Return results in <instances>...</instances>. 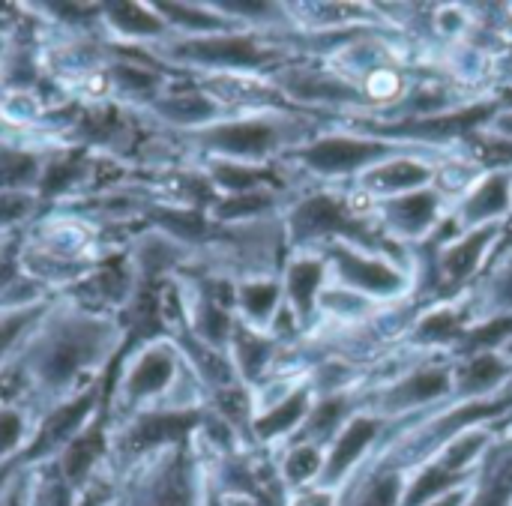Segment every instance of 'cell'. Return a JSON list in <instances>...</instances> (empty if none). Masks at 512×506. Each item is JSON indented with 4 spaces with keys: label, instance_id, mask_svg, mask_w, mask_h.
I'll list each match as a JSON object with an SVG mask.
<instances>
[{
    "label": "cell",
    "instance_id": "obj_45",
    "mask_svg": "<svg viewBox=\"0 0 512 506\" xmlns=\"http://www.w3.org/2000/svg\"><path fill=\"white\" fill-rule=\"evenodd\" d=\"M18 237H21V234H6V231H0V252H3L6 246H12Z\"/></svg>",
    "mask_w": 512,
    "mask_h": 506
},
{
    "label": "cell",
    "instance_id": "obj_4",
    "mask_svg": "<svg viewBox=\"0 0 512 506\" xmlns=\"http://www.w3.org/2000/svg\"><path fill=\"white\" fill-rule=\"evenodd\" d=\"M105 399L108 396H102V387L93 384L57 405H48L36 420V432H33L24 456L18 459V468L51 465L87 426H93L105 414Z\"/></svg>",
    "mask_w": 512,
    "mask_h": 506
},
{
    "label": "cell",
    "instance_id": "obj_15",
    "mask_svg": "<svg viewBox=\"0 0 512 506\" xmlns=\"http://www.w3.org/2000/svg\"><path fill=\"white\" fill-rule=\"evenodd\" d=\"M57 300V297H54ZM51 300V303H54ZM51 303L42 306H30L21 312H0V378L6 375V369L18 360V354L24 351L27 339L33 336V330L42 324V318L48 315Z\"/></svg>",
    "mask_w": 512,
    "mask_h": 506
},
{
    "label": "cell",
    "instance_id": "obj_44",
    "mask_svg": "<svg viewBox=\"0 0 512 506\" xmlns=\"http://www.w3.org/2000/svg\"><path fill=\"white\" fill-rule=\"evenodd\" d=\"M297 506H330L327 498H321V495H315V498H303Z\"/></svg>",
    "mask_w": 512,
    "mask_h": 506
},
{
    "label": "cell",
    "instance_id": "obj_5",
    "mask_svg": "<svg viewBox=\"0 0 512 506\" xmlns=\"http://www.w3.org/2000/svg\"><path fill=\"white\" fill-rule=\"evenodd\" d=\"M153 57H162L168 63H186V66H210V69H249L264 63V51L240 33H213V36H195V39H177L147 48Z\"/></svg>",
    "mask_w": 512,
    "mask_h": 506
},
{
    "label": "cell",
    "instance_id": "obj_19",
    "mask_svg": "<svg viewBox=\"0 0 512 506\" xmlns=\"http://www.w3.org/2000/svg\"><path fill=\"white\" fill-rule=\"evenodd\" d=\"M492 234H495V228H480V231H474L468 240H462L459 246H453V249L444 255V261H441V267H444V279L456 285V282H462L465 276H471V273H474V267L480 264L483 249L489 246Z\"/></svg>",
    "mask_w": 512,
    "mask_h": 506
},
{
    "label": "cell",
    "instance_id": "obj_18",
    "mask_svg": "<svg viewBox=\"0 0 512 506\" xmlns=\"http://www.w3.org/2000/svg\"><path fill=\"white\" fill-rule=\"evenodd\" d=\"M375 432H378V426H375L372 420H354V423L345 429L342 441L336 444V450H333V456H330L327 480H339V477L360 459V453L372 444Z\"/></svg>",
    "mask_w": 512,
    "mask_h": 506
},
{
    "label": "cell",
    "instance_id": "obj_26",
    "mask_svg": "<svg viewBox=\"0 0 512 506\" xmlns=\"http://www.w3.org/2000/svg\"><path fill=\"white\" fill-rule=\"evenodd\" d=\"M426 177H429V171L423 165H417V162H393V165H384V168L372 171L366 177V183L375 186V189H384V192H399V189L420 186Z\"/></svg>",
    "mask_w": 512,
    "mask_h": 506
},
{
    "label": "cell",
    "instance_id": "obj_34",
    "mask_svg": "<svg viewBox=\"0 0 512 506\" xmlns=\"http://www.w3.org/2000/svg\"><path fill=\"white\" fill-rule=\"evenodd\" d=\"M270 204V198L264 192H243V195H231L225 198L222 204H216L213 216L216 219H240V216H249V213H258Z\"/></svg>",
    "mask_w": 512,
    "mask_h": 506
},
{
    "label": "cell",
    "instance_id": "obj_17",
    "mask_svg": "<svg viewBox=\"0 0 512 506\" xmlns=\"http://www.w3.org/2000/svg\"><path fill=\"white\" fill-rule=\"evenodd\" d=\"M294 231L309 237V234H324V231H354L342 207L330 198H312L294 213Z\"/></svg>",
    "mask_w": 512,
    "mask_h": 506
},
{
    "label": "cell",
    "instance_id": "obj_31",
    "mask_svg": "<svg viewBox=\"0 0 512 506\" xmlns=\"http://www.w3.org/2000/svg\"><path fill=\"white\" fill-rule=\"evenodd\" d=\"M456 480V471H450L447 465H435V468H429L417 483H414V489L408 492V501H405V506H420L426 504L432 495H438V492H444L450 483Z\"/></svg>",
    "mask_w": 512,
    "mask_h": 506
},
{
    "label": "cell",
    "instance_id": "obj_3",
    "mask_svg": "<svg viewBox=\"0 0 512 506\" xmlns=\"http://www.w3.org/2000/svg\"><path fill=\"white\" fill-rule=\"evenodd\" d=\"M102 506H198V483L183 444L117 474L114 492Z\"/></svg>",
    "mask_w": 512,
    "mask_h": 506
},
{
    "label": "cell",
    "instance_id": "obj_39",
    "mask_svg": "<svg viewBox=\"0 0 512 506\" xmlns=\"http://www.w3.org/2000/svg\"><path fill=\"white\" fill-rule=\"evenodd\" d=\"M507 333H512V318H501V321H492L486 327H480L474 336H471V348H480V345H495L501 342Z\"/></svg>",
    "mask_w": 512,
    "mask_h": 506
},
{
    "label": "cell",
    "instance_id": "obj_13",
    "mask_svg": "<svg viewBox=\"0 0 512 506\" xmlns=\"http://www.w3.org/2000/svg\"><path fill=\"white\" fill-rule=\"evenodd\" d=\"M384 153V144L375 141H357V138H324L303 150V159L315 171H351L369 159Z\"/></svg>",
    "mask_w": 512,
    "mask_h": 506
},
{
    "label": "cell",
    "instance_id": "obj_20",
    "mask_svg": "<svg viewBox=\"0 0 512 506\" xmlns=\"http://www.w3.org/2000/svg\"><path fill=\"white\" fill-rule=\"evenodd\" d=\"M303 414H306V393H294L282 405H276L273 411H267L264 417L255 420V435L261 441L279 438V435L291 432L303 420Z\"/></svg>",
    "mask_w": 512,
    "mask_h": 506
},
{
    "label": "cell",
    "instance_id": "obj_33",
    "mask_svg": "<svg viewBox=\"0 0 512 506\" xmlns=\"http://www.w3.org/2000/svg\"><path fill=\"white\" fill-rule=\"evenodd\" d=\"M0 506H33L30 471L27 468H12L0 480Z\"/></svg>",
    "mask_w": 512,
    "mask_h": 506
},
{
    "label": "cell",
    "instance_id": "obj_29",
    "mask_svg": "<svg viewBox=\"0 0 512 506\" xmlns=\"http://www.w3.org/2000/svg\"><path fill=\"white\" fill-rule=\"evenodd\" d=\"M504 375H507V366H504L498 357L483 354V357H477V360L462 372V390H468V393L489 390V387H495Z\"/></svg>",
    "mask_w": 512,
    "mask_h": 506
},
{
    "label": "cell",
    "instance_id": "obj_21",
    "mask_svg": "<svg viewBox=\"0 0 512 506\" xmlns=\"http://www.w3.org/2000/svg\"><path fill=\"white\" fill-rule=\"evenodd\" d=\"M267 174L258 171V168H249L243 162H228V159H213L210 165V180L225 189L228 195H243V192H255L258 183L264 180Z\"/></svg>",
    "mask_w": 512,
    "mask_h": 506
},
{
    "label": "cell",
    "instance_id": "obj_12",
    "mask_svg": "<svg viewBox=\"0 0 512 506\" xmlns=\"http://www.w3.org/2000/svg\"><path fill=\"white\" fill-rule=\"evenodd\" d=\"M39 411L27 402H0V474L18 468L33 432Z\"/></svg>",
    "mask_w": 512,
    "mask_h": 506
},
{
    "label": "cell",
    "instance_id": "obj_28",
    "mask_svg": "<svg viewBox=\"0 0 512 506\" xmlns=\"http://www.w3.org/2000/svg\"><path fill=\"white\" fill-rule=\"evenodd\" d=\"M231 348H234V366L243 372V375H258L270 357V345L258 336H252L249 330H234L231 336Z\"/></svg>",
    "mask_w": 512,
    "mask_h": 506
},
{
    "label": "cell",
    "instance_id": "obj_43",
    "mask_svg": "<svg viewBox=\"0 0 512 506\" xmlns=\"http://www.w3.org/2000/svg\"><path fill=\"white\" fill-rule=\"evenodd\" d=\"M222 506H255L249 498H243V495H231V498H225Z\"/></svg>",
    "mask_w": 512,
    "mask_h": 506
},
{
    "label": "cell",
    "instance_id": "obj_23",
    "mask_svg": "<svg viewBox=\"0 0 512 506\" xmlns=\"http://www.w3.org/2000/svg\"><path fill=\"white\" fill-rule=\"evenodd\" d=\"M507 201H510V183L507 177H492L486 180L468 201L465 207V219L468 222H483L495 213H504L507 210Z\"/></svg>",
    "mask_w": 512,
    "mask_h": 506
},
{
    "label": "cell",
    "instance_id": "obj_7",
    "mask_svg": "<svg viewBox=\"0 0 512 506\" xmlns=\"http://www.w3.org/2000/svg\"><path fill=\"white\" fill-rule=\"evenodd\" d=\"M195 138L216 153V159H228V162H249L264 156L273 144H276V132L273 126L261 123V120H231V123H213L201 132H195Z\"/></svg>",
    "mask_w": 512,
    "mask_h": 506
},
{
    "label": "cell",
    "instance_id": "obj_38",
    "mask_svg": "<svg viewBox=\"0 0 512 506\" xmlns=\"http://www.w3.org/2000/svg\"><path fill=\"white\" fill-rule=\"evenodd\" d=\"M456 330H459L456 318H453L450 312H438V315H432V318L423 321L420 336H423V339H432V342H441V339L456 336Z\"/></svg>",
    "mask_w": 512,
    "mask_h": 506
},
{
    "label": "cell",
    "instance_id": "obj_37",
    "mask_svg": "<svg viewBox=\"0 0 512 506\" xmlns=\"http://www.w3.org/2000/svg\"><path fill=\"white\" fill-rule=\"evenodd\" d=\"M396 501H399V480L384 477L363 495V501L357 506H396Z\"/></svg>",
    "mask_w": 512,
    "mask_h": 506
},
{
    "label": "cell",
    "instance_id": "obj_27",
    "mask_svg": "<svg viewBox=\"0 0 512 506\" xmlns=\"http://www.w3.org/2000/svg\"><path fill=\"white\" fill-rule=\"evenodd\" d=\"M321 285V264L315 261H297L291 270H288V294L297 306L300 315H309L312 309V297Z\"/></svg>",
    "mask_w": 512,
    "mask_h": 506
},
{
    "label": "cell",
    "instance_id": "obj_42",
    "mask_svg": "<svg viewBox=\"0 0 512 506\" xmlns=\"http://www.w3.org/2000/svg\"><path fill=\"white\" fill-rule=\"evenodd\" d=\"M459 504H462V492H453V495H447V498L435 501L432 506H459Z\"/></svg>",
    "mask_w": 512,
    "mask_h": 506
},
{
    "label": "cell",
    "instance_id": "obj_41",
    "mask_svg": "<svg viewBox=\"0 0 512 506\" xmlns=\"http://www.w3.org/2000/svg\"><path fill=\"white\" fill-rule=\"evenodd\" d=\"M12 48H15V36H12V27H9V24H0V69H3V63L9 60Z\"/></svg>",
    "mask_w": 512,
    "mask_h": 506
},
{
    "label": "cell",
    "instance_id": "obj_40",
    "mask_svg": "<svg viewBox=\"0 0 512 506\" xmlns=\"http://www.w3.org/2000/svg\"><path fill=\"white\" fill-rule=\"evenodd\" d=\"M339 414H342V405H339V402H327V405L318 411L315 429H321V432H324V429H330V426L336 423V417H339Z\"/></svg>",
    "mask_w": 512,
    "mask_h": 506
},
{
    "label": "cell",
    "instance_id": "obj_14",
    "mask_svg": "<svg viewBox=\"0 0 512 506\" xmlns=\"http://www.w3.org/2000/svg\"><path fill=\"white\" fill-rule=\"evenodd\" d=\"M186 318L192 327V339L210 351H219L225 345H231L234 336V321L228 315V309L222 306V300L210 297V294H198L192 306H186Z\"/></svg>",
    "mask_w": 512,
    "mask_h": 506
},
{
    "label": "cell",
    "instance_id": "obj_1",
    "mask_svg": "<svg viewBox=\"0 0 512 506\" xmlns=\"http://www.w3.org/2000/svg\"><path fill=\"white\" fill-rule=\"evenodd\" d=\"M123 342L126 321L120 315L93 312L57 297L0 378V390L9 387L0 402H27L42 414L48 405L99 384Z\"/></svg>",
    "mask_w": 512,
    "mask_h": 506
},
{
    "label": "cell",
    "instance_id": "obj_2",
    "mask_svg": "<svg viewBox=\"0 0 512 506\" xmlns=\"http://www.w3.org/2000/svg\"><path fill=\"white\" fill-rule=\"evenodd\" d=\"M183 354L171 339H144L120 363L117 381L105 399L108 426L141 411H174V393L183 384Z\"/></svg>",
    "mask_w": 512,
    "mask_h": 506
},
{
    "label": "cell",
    "instance_id": "obj_10",
    "mask_svg": "<svg viewBox=\"0 0 512 506\" xmlns=\"http://www.w3.org/2000/svg\"><path fill=\"white\" fill-rule=\"evenodd\" d=\"M153 120L168 129L201 132L216 123V102L201 90H165L144 108Z\"/></svg>",
    "mask_w": 512,
    "mask_h": 506
},
{
    "label": "cell",
    "instance_id": "obj_25",
    "mask_svg": "<svg viewBox=\"0 0 512 506\" xmlns=\"http://www.w3.org/2000/svg\"><path fill=\"white\" fill-rule=\"evenodd\" d=\"M447 375L444 372H420L414 378H408L402 387H396V393L390 396V405L393 408H411V405H420V402H429L441 393H447Z\"/></svg>",
    "mask_w": 512,
    "mask_h": 506
},
{
    "label": "cell",
    "instance_id": "obj_16",
    "mask_svg": "<svg viewBox=\"0 0 512 506\" xmlns=\"http://www.w3.org/2000/svg\"><path fill=\"white\" fill-rule=\"evenodd\" d=\"M336 261H339V270H342V279H348L351 285L363 288V291H393L399 288V273L381 261H366L354 252H336Z\"/></svg>",
    "mask_w": 512,
    "mask_h": 506
},
{
    "label": "cell",
    "instance_id": "obj_24",
    "mask_svg": "<svg viewBox=\"0 0 512 506\" xmlns=\"http://www.w3.org/2000/svg\"><path fill=\"white\" fill-rule=\"evenodd\" d=\"M234 303L249 321H267L279 303L276 282H246L234 291Z\"/></svg>",
    "mask_w": 512,
    "mask_h": 506
},
{
    "label": "cell",
    "instance_id": "obj_11",
    "mask_svg": "<svg viewBox=\"0 0 512 506\" xmlns=\"http://www.w3.org/2000/svg\"><path fill=\"white\" fill-rule=\"evenodd\" d=\"M153 9L168 24L171 36L177 39H195V36H213L225 33V15L216 6L201 3H183V0H153Z\"/></svg>",
    "mask_w": 512,
    "mask_h": 506
},
{
    "label": "cell",
    "instance_id": "obj_8",
    "mask_svg": "<svg viewBox=\"0 0 512 506\" xmlns=\"http://www.w3.org/2000/svg\"><path fill=\"white\" fill-rule=\"evenodd\" d=\"M186 258V246L156 228H144L141 234H135L126 243L123 261L129 264L132 276L138 285L153 282V279H165L168 273H174Z\"/></svg>",
    "mask_w": 512,
    "mask_h": 506
},
{
    "label": "cell",
    "instance_id": "obj_35",
    "mask_svg": "<svg viewBox=\"0 0 512 506\" xmlns=\"http://www.w3.org/2000/svg\"><path fill=\"white\" fill-rule=\"evenodd\" d=\"M321 471V456L312 447H297L288 462H285V477L291 483H306L309 477H315Z\"/></svg>",
    "mask_w": 512,
    "mask_h": 506
},
{
    "label": "cell",
    "instance_id": "obj_30",
    "mask_svg": "<svg viewBox=\"0 0 512 506\" xmlns=\"http://www.w3.org/2000/svg\"><path fill=\"white\" fill-rule=\"evenodd\" d=\"M285 87L300 96V99H348L351 90L330 81V78H309V75H297L291 81H285Z\"/></svg>",
    "mask_w": 512,
    "mask_h": 506
},
{
    "label": "cell",
    "instance_id": "obj_46",
    "mask_svg": "<svg viewBox=\"0 0 512 506\" xmlns=\"http://www.w3.org/2000/svg\"><path fill=\"white\" fill-rule=\"evenodd\" d=\"M501 297H504L507 303H512V276L504 282V285H501Z\"/></svg>",
    "mask_w": 512,
    "mask_h": 506
},
{
    "label": "cell",
    "instance_id": "obj_32",
    "mask_svg": "<svg viewBox=\"0 0 512 506\" xmlns=\"http://www.w3.org/2000/svg\"><path fill=\"white\" fill-rule=\"evenodd\" d=\"M489 105H474L468 111H459L453 117H438V120H426L420 123L423 132H465V129H474L477 123H483L489 117Z\"/></svg>",
    "mask_w": 512,
    "mask_h": 506
},
{
    "label": "cell",
    "instance_id": "obj_6",
    "mask_svg": "<svg viewBox=\"0 0 512 506\" xmlns=\"http://www.w3.org/2000/svg\"><path fill=\"white\" fill-rule=\"evenodd\" d=\"M99 30L111 45L123 48H156L171 39L168 24L153 3L138 0H105L99 3Z\"/></svg>",
    "mask_w": 512,
    "mask_h": 506
},
{
    "label": "cell",
    "instance_id": "obj_36",
    "mask_svg": "<svg viewBox=\"0 0 512 506\" xmlns=\"http://www.w3.org/2000/svg\"><path fill=\"white\" fill-rule=\"evenodd\" d=\"M512 495V459L498 471V477L492 480V486L477 498L474 506H507V498Z\"/></svg>",
    "mask_w": 512,
    "mask_h": 506
},
{
    "label": "cell",
    "instance_id": "obj_22",
    "mask_svg": "<svg viewBox=\"0 0 512 506\" xmlns=\"http://www.w3.org/2000/svg\"><path fill=\"white\" fill-rule=\"evenodd\" d=\"M390 219L402 228V231H423L432 219H435V195L429 192H414L405 195L399 201L390 204Z\"/></svg>",
    "mask_w": 512,
    "mask_h": 506
},
{
    "label": "cell",
    "instance_id": "obj_9",
    "mask_svg": "<svg viewBox=\"0 0 512 506\" xmlns=\"http://www.w3.org/2000/svg\"><path fill=\"white\" fill-rule=\"evenodd\" d=\"M48 150L51 144H30L24 138H0V192L39 195Z\"/></svg>",
    "mask_w": 512,
    "mask_h": 506
},
{
    "label": "cell",
    "instance_id": "obj_47",
    "mask_svg": "<svg viewBox=\"0 0 512 506\" xmlns=\"http://www.w3.org/2000/svg\"><path fill=\"white\" fill-rule=\"evenodd\" d=\"M501 126H504V132H510V135H512V117H507V120H504Z\"/></svg>",
    "mask_w": 512,
    "mask_h": 506
}]
</instances>
